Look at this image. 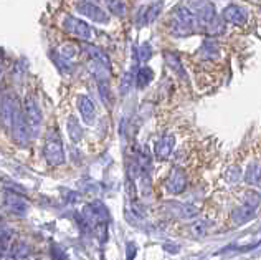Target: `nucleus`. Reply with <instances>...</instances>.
I'll return each instance as SVG.
<instances>
[{"instance_id": "obj_21", "label": "nucleus", "mask_w": 261, "mask_h": 260, "mask_svg": "<svg viewBox=\"0 0 261 260\" xmlns=\"http://www.w3.org/2000/svg\"><path fill=\"white\" fill-rule=\"evenodd\" d=\"M154 80V72L150 70L149 66H142L137 70V77H136V86L139 88V90H142V88L149 86L150 81Z\"/></svg>"}, {"instance_id": "obj_7", "label": "nucleus", "mask_w": 261, "mask_h": 260, "mask_svg": "<svg viewBox=\"0 0 261 260\" xmlns=\"http://www.w3.org/2000/svg\"><path fill=\"white\" fill-rule=\"evenodd\" d=\"M187 9L202 20L203 25L217 17L215 7L210 0H187Z\"/></svg>"}, {"instance_id": "obj_11", "label": "nucleus", "mask_w": 261, "mask_h": 260, "mask_svg": "<svg viewBox=\"0 0 261 260\" xmlns=\"http://www.w3.org/2000/svg\"><path fill=\"white\" fill-rule=\"evenodd\" d=\"M223 20L226 23L242 27L246 23V20H248V12H246V9H243V7H240L237 4L226 5L223 9Z\"/></svg>"}, {"instance_id": "obj_10", "label": "nucleus", "mask_w": 261, "mask_h": 260, "mask_svg": "<svg viewBox=\"0 0 261 260\" xmlns=\"http://www.w3.org/2000/svg\"><path fill=\"white\" fill-rule=\"evenodd\" d=\"M20 108L18 101L15 98V94L12 93H5L2 94V125L5 128H12V121L13 116H15V111Z\"/></svg>"}, {"instance_id": "obj_14", "label": "nucleus", "mask_w": 261, "mask_h": 260, "mask_svg": "<svg viewBox=\"0 0 261 260\" xmlns=\"http://www.w3.org/2000/svg\"><path fill=\"white\" fill-rule=\"evenodd\" d=\"M175 146V138L174 136H162L161 139H157L155 146H154V154L157 159H167L172 153V149Z\"/></svg>"}, {"instance_id": "obj_27", "label": "nucleus", "mask_w": 261, "mask_h": 260, "mask_svg": "<svg viewBox=\"0 0 261 260\" xmlns=\"http://www.w3.org/2000/svg\"><path fill=\"white\" fill-rule=\"evenodd\" d=\"M53 61H55V65L58 66V70L61 72V73H71L73 72V65H71V61L70 60H66L63 55H57L55 57L53 55Z\"/></svg>"}, {"instance_id": "obj_32", "label": "nucleus", "mask_w": 261, "mask_h": 260, "mask_svg": "<svg viewBox=\"0 0 261 260\" xmlns=\"http://www.w3.org/2000/svg\"><path fill=\"white\" fill-rule=\"evenodd\" d=\"M137 57H139V61H147L150 57H152V45L149 42H144L139 50H137Z\"/></svg>"}, {"instance_id": "obj_23", "label": "nucleus", "mask_w": 261, "mask_h": 260, "mask_svg": "<svg viewBox=\"0 0 261 260\" xmlns=\"http://www.w3.org/2000/svg\"><path fill=\"white\" fill-rule=\"evenodd\" d=\"M12 237L13 230L7 224H2V239H0V249H2V255H7L12 250Z\"/></svg>"}, {"instance_id": "obj_35", "label": "nucleus", "mask_w": 261, "mask_h": 260, "mask_svg": "<svg viewBox=\"0 0 261 260\" xmlns=\"http://www.w3.org/2000/svg\"><path fill=\"white\" fill-rule=\"evenodd\" d=\"M226 179H228L230 184H237L238 179H240V169L238 168L228 169V173H226Z\"/></svg>"}, {"instance_id": "obj_8", "label": "nucleus", "mask_w": 261, "mask_h": 260, "mask_svg": "<svg viewBox=\"0 0 261 260\" xmlns=\"http://www.w3.org/2000/svg\"><path fill=\"white\" fill-rule=\"evenodd\" d=\"M2 207L7 212H10V214H15L20 217L29 212V204H27V201L23 199V197H20L17 193H10V191H5L4 193Z\"/></svg>"}, {"instance_id": "obj_4", "label": "nucleus", "mask_w": 261, "mask_h": 260, "mask_svg": "<svg viewBox=\"0 0 261 260\" xmlns=\"http://www.w3.org/2000/svg\"><path fill=\"white\" fill-rule=\"evenodd\" d=\"M10 131H12V136H13V141H15L18 146H27V145H29V141L32 139L29 126H27L25 118H23V108L22 106H20L15 111Z\"/></svg>"}, {"instance_id": "obj_1", "label": "nucleus", "mask_w": 261, "mask_h": 260, "mask_svg": "<svg viewBox=\"0 0 261 260\" xmlns=\"http://www.w3.org/2000/svg\"><path fill=\"white\" fill-rule=\"evenodd\" d=\"M169 27L172 35L175 37H187L192 33H197L203 29V22L197 15H194L187 7H178L172 12L169 20Z\"/></svg>"}, {"instance_id": "obj_33", "label": "nucleus", "mask_w": 261, "mask_h": 260, "mask_svg": "<svg viewBox=\"0 0 261 260\" xmlns=\"http://www.w3.org/2000/svg\"><path fill=\"white\" fill-rule=\"evenodd\" d=\"M51 258L53 260H68V255H66V252L60 247V245L57 244H51Z\"/></svg>"}, {"instance_id": "obj_36", "label": "nucleus", "mask_w": 261, "mask_h": 260, "mask_svg": "<svg viewBox=\"0 0 261 260\" xmlns=\"http://www.w3.org/2000/svg\"><path fill=\"white\" fill-rule=\"evenodd\" d=\"M136 254H137V245L134 242H127V245H126V258L127 260H134Z\"/></svg>"}, {"instance_id": "obj_31", "label": "nucleus", "mask_w": 261, "mask_h": 260, "mask_svg": "<svg viewBox=\"0 0 261 260\" xmlns=\"http://www.w3.org/2000/svg\"><path fill=\"white\" fill-rule=\"evenodd\" d=\"M190 232L194 237H203L207 234V222L205 221H197L190 225Z\"/></svg>"}, {"instance_id": "obj_22", "label": "nucleus", "mask_w": 261, "mask_h": 260, "mask_svg": "<svg viewBox=\"0 0 261 260\" xmlns=\"http://www.w3.org/2000/svg\"><path fill=\"white\" fill-rule=\"evenodd\" d=\"M200 52L207 60H215V58H218V55H220V46H218V43L215 42V40L207 38L202 43Z\"/></svg>"}, {"instance_id": "obj_29", "label": "nucleus", "mask_w": 261, "mask_h": 260, "mask_svg": "<svg viewBox=\"0 0 261 260\" xmlns=\"http://www.w3.org/2000/svg\"><path fill=\"white\" fill-rule=\"evenodd\" d=\"M80 52H81V50H80L74 43H65L63 46H61V52H60V53L63 55V57H65L66 60H70V61H71Z\"/></svg>"}, {"instance_id": "obj_2", "label": "nucleus", "mask_w": 261, "mask_h": 260, "mask_svg": "<svg viewBox=\"0 0 261 260\" xmlns=\"http://www.w3.org/2000/svg\"><path fill=\"white\" fill-rule=\"evenodd\" d=\"M43 156L50 166H61L65 162V149L61 136L55 128L48 129L43 145Z\"/></svg>"}, {"instance_id": "obj_34", "label": "nucleus", "mask_w": 261, "mask_h": 260, "mask_svg": "<svg viewBox=\"0 0 261 260\" xmlns=\"http://www.w3.org/2000/svg\"><path fill=\"white\" fill-rule=\"evenodd\" d=\"M98 88H99V94H101L102 103H105L106 106H109V100H111V97H109V86H108V81H101Z\"/></svg>"}, {"instance_id": "obj_37", "label": "nucleus", "mask_w": 261, "mask_h": 260, "mask_svg": "<svg viewBox=\"0 0 261 260\" xmlns=\"http://www.w3.org/2000/svg\"><path fill=\"white\" fill-rule=\"evenodd\" d=\"M164 249L169 250V252H172V254H177V252H178V245H170V244H166V245H164Z\"/></svg>"}, {"instance_id": "obj_9", "label": "nucleus", "mask_w": 261, "mask_h": 260, "mask_svg": "<svg viewBox=\"0 0 261 260\" xmlns=\"http://www.w3.org/2000/svg\"><path fill=\"white\" fill-rule=\"evenodd\" d=\"M187 187V174L180 168H172L166 179V189L170 194H180Z\"/></svg>"}, {"instance_id": "obj_24", "label": "nucleus", "mask_w": 261, "mask_h": 260, "mask_svg": "<svg viewBox=\"0 0 261 260\" xmlns=\"http://www.w3.org/2000/svg\"><path fill=\"white\" fill-rule=\"evenodd\" d=\"M225 23H226L225 20L217 15L214 20H210L208 23L203 25V30L207 32L208 35H222V33L225 32Z\"/></svg>"}, {"instance_id": "obj_18", "label": "nucleus", "mask_w": 261, "mask_h": 260, "mask_svg": "<svg viewBox=\"0 0 261 260\" xmlns=\"http://www.w3.org/2000/svg\"><path fill=\"white\" fill-rule=\"evenodd\" d=\"M245 182L250 186H261V164L258 161L250 162L245 173Z\"/></svg>"}, {"instance_id": "obj_5", "label": "nucleus", "mask_w": 261, "mask_h": 260, "mask_svg": "<svg viewBox=\"0 0 261 260\" xmlns=\"http://www.w3.org/2000/svg\"><path fill=\"white\" fill-rule=\"evenodd\" d=\"M63 29L70 33V35L76 37L80 40H89L93 37V30L85 20L76 18V17H71V15H65L63 17Z\"/></svg>"}, {"instance_id": "obj_3", "label": "nucleus", "mask_w": 261, "mask_h": 260, "mask_svg": "<svg viewBox=\"0 0 261 260\" xmlns=\"http://www.w3.org/2000/svg\"><path fill=\"white\" fill-rule=\"evenodd\" d=\"M22 108H23L25 123H27V126H29V131H30V138L35 139V138H38L40 131H42L43 113H42V109H40L38 103L35 101V98L30 97V94L25 98Z\"/></svg>"}, {"instance_id": "obj_17", "label": "nucleus", "mask_w": 261, "mask_h": 260, "mask_svg": "<svg viewBox=\"0 0 261 260\" xmlns=\"http://www.w3.org/2000/svg\"><path fill=\"white\" fill-rule=\"evenodd\" d=\"M162 7H164V2H161V0H157V2H152L149 7H146L144 9V13H142V23H154L157 18H159L161 12H162Z\"/></svg>"}, {"instance_id": "obj_15", "label": "nucleus", "mask_w": 261, "mask_h": 260, "mask_svg": "<svg viewBox=\"0 0 261 260\" xmlns=\"http://www.w3.org/2000/svg\"><path fill=\"white\" fill-rule=\"evenodd\" d=\"M81 52H83V53L86 55L88 60L98 61V63L105 65V66H108V68H111V60H109V57H108V55L99 49V46L85 43L83 46H81Z\"/></svg>"}, {"instance_id": "obj_30", "label": "nucleus", "mask_w": 261, "mask_h": 260, "mask_svg": "<svg viewBox=\"0 0 261 260\" xmlns=\"http://www.w3.org/2000/svg\"><path fill=\"white\" fill-rule=\"evenodd\" d=\"M108 7H109V12H113L114 15L118 17H124L126 13V7L121 0H108Z\"/></svg>"}, {"instance_id": "obj_12", "label": "nucleus", "mask_w": 261, "mask_h": 260, "mask_svg": "<svg viewBox=\"0 0 261 260\" xmlns=\"http://www.w3.org/2000/svg\"><path fill=\"white\" fill-rule=\"evenodd\" d=\"M76 105H78V109H80L83 121L88 123V125H91L94 121V114H96V108H94L93 100L86 97V94H80L76 98Z\"/></svg>"}, {"instance_id": "obj_13", "label": "nucleus", "mask_w": 261, "mask_h": 260, "mask_svg": "<svg viewBox=\"0 0 261 260\" xmlns=\"http://www.w3.org/2000/svg\"><path fill=\"white\" fill-rule=\"evenodd\" d=\"M256 210L258 209H255V207H251V206H248V204H245V202H242V206H238V207H235L231 210V221L235 222L237 225H240V224H246L248 221H251L253 217L256 216Z\"/></svg>"}, {"instance_id": "obj_20", "label": "nucleus", "mask_w": 261, "mask_h": 260, "mask_svg": "<svg viewBox=\"0 0 261 260\" xmlns=\"http://www.w3.org/2000/svg\"><path fill=\"white\" fill-rule=\"evenodd\" d=\"M66 126H68V134H70V139L73 143H80L81 139H83V129H81L80 121L74 118V116H70V118H68Z\"/></svg>"}, {"instance_id": "obj_25", "label": "nucleus", "mask_w": 261, "mask_h": 260, "mask_svg": "<svg viewBox=\"0 0 261 260\" xmlns=\"http://www.w3.org/2000/svg\"><path fill=\"white\" fill-rule=\"evenodd\" d=\"M136 77H137V73H134V68H130L129 72L124 73V77L121 80V86H119L121 94H127L133 90V86L136 85Z\"/></svg>"}, {"instance_id": "obj_16", "label": "nucleus", "mask_w": 261, "mask_h": 260, "mask_svg": "<svg viewBox=\"0 0 261 260\" xmlns=\"http://www.w3.org/2000/svg\"><path fill=\"white\" fill-rule=\"evenodd\" d=\"M167 207L169 210L178 219H194L198 216V209L190 206V204H182V202H169Z\"/></svg>"}, {"instance_id": "obj_28", "label": "nucleus", "mask_w": 261, "mask_h": 260, "mask_svg": "<svg viewBox=\"0 0 261 260\" xmlns=\"http://www.w3.org/2000/svg\"><path fill=\"white\" fill-rule=\"evenodd\" d=\"M243 202L248 204V206H251V207L258 209L259 204H261V194L256 193V191H248V193H246L245 197H243Z\"/></svg>"}, {"instance_id": "obj_26", "label": "nucleus", "mask_w": 261, "mask_h": 260, "mask_svg": "<svg viewBox=\"0 0 261 260\" xmlns=\"http://www.w3.org/2000/svg\"><path fill=\"white\" fill-rule=\"evenodd\" d=\"M12 257L13 258H25L30 255V245L27 242H13L12 245Z\"/></svg>"}, {"instance_id": "obj_6", "label": "nucleus", "mask_w": 261, "mask_h": 260, "mask_svg": "<svg viewBox=\"0 0 261 260\" xmlns=\"http://www.w3.org/2000/svg\"><path fill=\"white\" fill-rule=\"evenodd\" d=\"M76 12L80 13V15H83L89 20H93V22L96 23H108L109 22V15L101 9L99 5H96L93 2H89V0H83V2H78L76 4Z\"/></svg>"}, {"instance_id": "obj_19", "label": "nucleus", "mask_w": 261, "mask_h": 260, "mask_svg": "<svg viewBox=\"0 0 261 260\" xmlns=\"http://www.w3.org/2000/svg\"><path fill=\"white\" fill-rule=\"evenodd\" d=\"M164 58H166L167 66L174 73H177L180 78H187V75H185V70H184V66L180 63V58H178V55H175L172 52H166V53H164Z\"/></svg>"}]
</instances>
